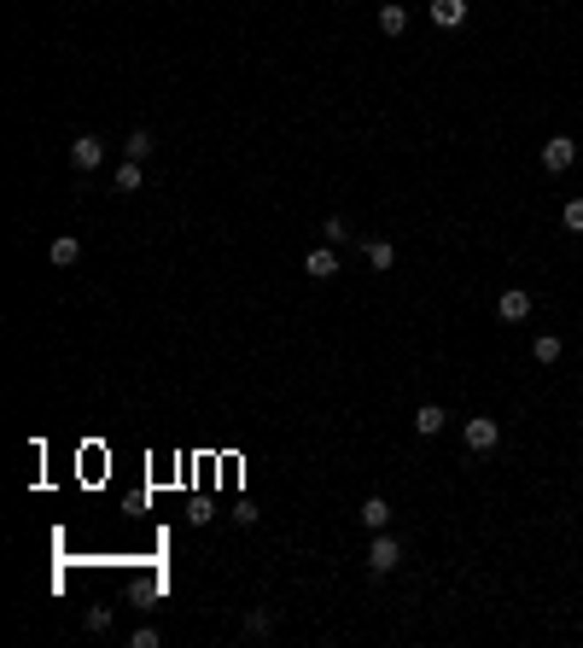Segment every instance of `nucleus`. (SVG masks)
Here are the masks:
<instances>
[{"label":"nucleus","instance_id":"nucleus-8","mask_svg":"<svg viewBox=\"0 0 583 648\" xmlns=\"http://www.w3.org/2000/svg\"><path fill=\"white\" fill-rule=\"evenodd\" d=\"M379 35H391V42L408 35V6L403 0H385V6H379Z\"/></svg>","mask_w":583,"mask_h":648},{"label":"nucleus","instance_id":"nucleus-18","mask_svg":"<svg viewBox=\"0 0 583 648\" xmlns=\"http://www.w3.org/2000/svg\"><path fill=\"white\" fill-rule=\"evenodd\" d=\"M560 223H566L571 234H583V199H566V211H560Z\"/></svg>","mask_w":583,"mask_h":648},{"label":"nucleus","instance_id":"nucleus-14","mask_svg":"<svg viewBox=\"0 0 583 648\" xmlns=\"http://www.w3.org/2000/svg\"><path fill=\"white\" fill-rule=\"evenodd\" d=\"M361 257H368V269H379V275H385V269L397 263V246H391V240H368V246H361Z\"/></svg>","mask_w":583,"mask_h":648},{"label":"nucleus","instance_id":"nucleus-20","mask_svg":"<svg viewBox=\"0 0 583 648\" xmlns=\"http://www.w3.org/2000/svg\"><path fill=\"white\" fill-rule=\"evenodd\" d=\"M158 643H164V636H158V631H152V625H140V631H135V636H128V648H158Z\"/></svg>","mask_w":583,"mask_h":648},{"label":"nucleus","instance_id":"nucleus-2","mask_svg":"<svg viewBox=\"0 0 583 648\" xmlns=\"http://www.w3.org/2000/svg\"><path fill=\"white\" fill-rule=\"evenodd\" d=\"M461 438H467V450L485 456V450H496V444H501V421H496V415H472V421L461 426Z\"/></svg>","mask_w":583,"mask_h":648},{"label":"nucleus","instance_id":"nucleus-13","mask_svg":"<svg viewBox=\"0 0 583 648\" xmlns=\"http://www.w3.org/2000/svg\"><path fill=\"white\" fill-rule=\"evenodd\" d=\"M112 187H117V193H140V187H146V176H140V164H135V158H123V164H117Z\"/></svg>","mask_w":583,"mask_h":648},{"label":"nucleus","instance_id":"nucleus-19","mask_svg":"<svg viewBox=\"0 0 583 648\" xmlns=\"http://www.w3.org/2000/svg\"><path fill=\"white\" fill-rule=\"evenodd\" d=\"M88 631H112V607H88Z\"/></svg>","mask_w":583,"mask_h":648},{"label":"nucleus","instance_id":"nucleus-10","mask_svg":"<svg viewBox=\"0 0 583 648\" xmlns=\"http://www.w3.org/2000/svg\"><path fill=\"white\" fill-rule=\"evenodd\" d=\"M431 24L438 29H461L467 24V0H431Z\"/></svg>","mask_w":583,"mask_h":648},{"label":"nucleus","instance_id":"nucleus-16","mask_svg":"<svg viewBox=\"0 0 583 648\" xmlns=\"http://www.w3.org/2000/svg\"><path fill=\"white\" fill-rule=\"evenodd\" d=\"M321 240H327V246H345L350 240V223H345V216H327V223H321Z\"/></svg>","mask_w":583,"mask_h":648},{"label":"nucleus","instance_id":"nucleus-3","mask_svg":"<svg viewBox=\"0 0 583 648\" xmlns=\"http://www.w3.org/2000/svg\"><path fill=\"white\" fill-rule=\"evenodd\" d=\"M571 164H578V141H571V135H548V141H542V169H548V176H566Z\"/></svg>","mask_w":583,"mask_h":648},{"label":"nucleus","instance_id":"nucleus-11","mask_svg":"<svg viewBox=\"0 0 583 648\" xmlns=\"http://www.w3.org/2000/svg\"><path fill=\"white\" fill-rule=\"evenodd\" d=\"M361 526H368V532H385L391 526V503L385 496H361Z\"/></svg>","mask_w":583,"mask_h":648},{"label":"nucleus","instance_id":"nucleus-5","mask_svg":"<svg viewBox=\"0 0 583 648\" xmlns=\"http://www.w3.org/2000/svg\"><path fill=\"white\" fill-rule=\"evenodd\" d=\"M70 164L82 169V176H88V169H99V164H105V141H99V135H76V141H70Z\"/></svg>","mask_w":583,"mask_h":648},{"label":"nucleus","instance_id":"nucleus-7","mask_svg":"<svg viewBox=\"0 0 583 648\" xmlns=\"http://www.w3.org/2000/svg\"><path fill=\"white\" fill-rule=\"evenodd\" d=\"M444 426H449V409H444V403H420V409H415V433H420V438H438Z\"/></svg>","mask_w":583,"mask_h":648},{"label":"nucleus","instance_id":"nucleus-17","mask_svg":"<svg viewBox=\"0 0 583 648\" xmlns=\"http://www.w3.org/2000/svg\"><path fill=\"white\" fill-rule=\"evenodd\" d=\"M245 631L251 636H268V631H275V613H268V607H251V613H245Z\"/></svg>","mask_w":583,"mask_h":648},{"label":"nucleus","instance_id":"nucleus-1","mask_svg":"<svg viewBox=\"0 0 583 648\" xmlns=\"http://www.w3.org/2000/svg\"><path fill=\"white\" fill-rule=\"evenodd\" d=\"M361 561H368V573H374V578H385V573H397V566H403V543H397L391 532H374V543H368V555H361Z\"/></svg>","mask_w":583,"mask_h":648},{"label":"nucleus","instance_id":"nucleus-12","mask_svg":"<svg viewBox=\"0 0 583 648\" xmlns=\"http://www.w3.org/2000/svg\"><path fill=\"white\" fill-rule=\"evenodd\" d=\"M560 351H566V345H560V333H537V339H531V356H537L542 368H555Z\"/></svg>","mask_w":583,"mask_h":648},{"label":"nucleus","instance_id":"nucleus-4","mask_svg":"<svg viewBox=\"0 0 583 648\" xmlns=\"http://www.w3.org/2000/svg\"><path fill=\"white\" fill-rule=\"evenodd\" d=\"M304 275H309V281H338V252L327 240L309 246V252H304Z\"/></svg>","mask_w":583,"mask_h":648},{"label":"nucleus","instance_id":"nucleus-15","mask_svg":"<svg viewBox=\"0 0 583 648\" xmlns=\"http://www.w3.org/2000/svg\"><path fill=\"white\" fill-rule=\"evenodd\" d=\"M152 129H135V135H128V141H123V158H135V164H140V158H152Z\"/></svg>","mask_w":583,"mask_h":648},{"label":"nucleus","instance_id":"nucleus-6","mask_svg":"<svg viewBox=\"0 0 583 648\" xmlns=\"http://www.w3.org/2000/svg\"><path fill=\"white\" fill-rule=\"evenodd\" d=\"M496 316H501V322H525V316H531V293H525V286H508V293L496 298Z\"/></svg>","mask_w":583,"mask_h":648},{"label":"nucleus","instance_id":"nucleus-9","mask_svg":"<svg viewBox=\"0 0 583 648\" xmlns=\"http://www.w3.org/2000/svg\"><path fill=\"white\" fill-rule=\"evenodd\" d=\"M47 257H53V269H76L82 263V240H76V234H58V240L47 246Z\"/></svg>","mask_w":583,"mask_h":648}]
</instances>
